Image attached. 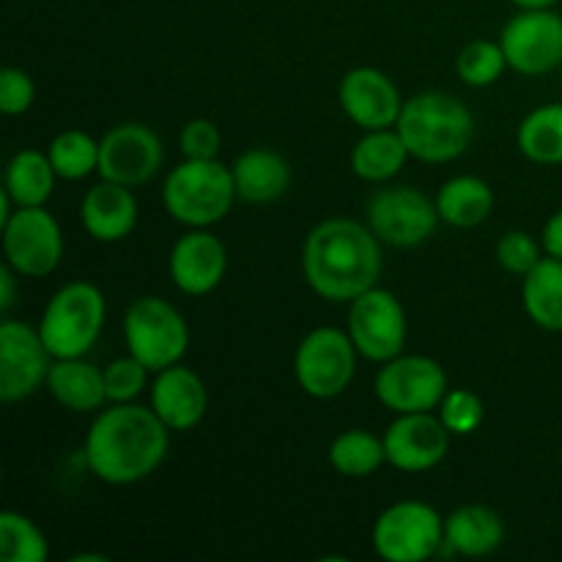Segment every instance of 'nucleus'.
I'll return each instance as SVG.
<instances>
[{
	"mask_svg": "<svg viewBox=\"0 0 562 562\" xmlns=\"http://www.w3.org/2000/svg\"><path fill=\"white\" fill-rule=\"evenodd\" d=\"M516 9H554L560 0H510Z\"/></svg>",
	"mask_w": 562,
	"mask_h": 562,
	"instance_id": "nucleus-40",
	"label": "nucleus"
},
{
	"mask_svg": "<svg viewBox=\"0 0 562 562\" xmlns=\"http://www.w3.org/2000/svg\"><path fill=\"white\" fill-rule=\"evenodd\" d=\"M453 434L445 428L437 412H412V415H395L384 431V453L387 464L398 472L420 475L434 470L445 461L450 450Z\"/></svg>",
	"mask_w": 562,
	"mask_h": 562,
	"instance_id": "nucleus-16",
	"label": "nucleus"
},
{
	"mask_svg": "<svg viewBox=\"0 0 562 562\" xmlns=\"http://www.w3.org/2000/svg\"><path fill=\"white\" fill-rule=\"evenodd\" d=\"M47 157L64 181H82L99 173V140L82 130H64L49 140Z\"/></svg>",
	"mask_w": 562,
	"mask_h": 562,
	"instance_id": "nucleus-30",
	"label": "nucleus"
},
{
	"mask_svg": "<svg viewBox=\"0 0 562 562\" xmlns=\"http://www.w3.org/2000/svg\"><path fill=\"white\" fill-rule=\"evenodd\" d=\"M236 201L234 170L220 159H184L165 176V212L187 228H212L228 217Z\"/></svg>",
	"mask_w": 562,
	"mask_h": 562,
	"instance_id": "nucleus-4",
	"label": "nucleus"
},
{
	"mask_svg": "<svg viewBox=\"0 0 562 562\" xmlns=\"http://www.w3.org/2000/svg\"><path fill=\"white\" fill-rule=\"evenodd\" d=\"M497 42L516 75L543 77L562 69V16L554 9H519Z\"/></svg>",
	"mask_w": 562,
	"mask_h": 562,
	"instance_id": "nucleus-11",
	"label": "nucleus"
},
{
	"mask_svg": "<svg viewBox=\"0 0 562 562\" xmlns=\"http://www.w3.org/2000/svg\"><path fill=\"white\" fill-rule=\"evenodd\" d=\"M0 558L3 562H44L49 543L42 527L20 510L0 514Z\"/></svg>",
	"mask_w": 562,
	"mask_h": 562,
	"instance_id": "nucleus-31",
	"label": "nucleus"
},
{
	"mask_svg": "<svg viewBox=\"0 0 562 562\" xmlns=\"http://www.w3.org/2000/svg\"><path fill=\"white\" fill-rule=\"evenodd\" d=\"M448 390V373L428 355H398L384 362L373 384L379 404L393 415L437 412Z\"/></svg>",
	"mask_w": 562,
	"mask_h": 562,
	"instance_id": "nucleus-13",
	"label": "nucleus"
},
{
	"mask_svg": "<svg viewBox=\"0 0 562 562\" xmlns=\"http://www.w3.org/2000/svg\"><path fill=\"white\" fill-rule=\"evenodd\" d=\"M236 195L245 203H274L291 190V165L272 148H250L231 165Z\"/></svg>",
	"mask_w": 562,
	"mask_h": 562,
	"instance_id": "nucleus-23",
	"label": "nucleus"
},
{
	"mask_svg": "<svg viewBox=\"0 0 562 562\" xmlns=\"http://www.w3.org/2000/svg\"><path fill=\"white\" fill-rule=\"evenodd\" d=\"M437 415L453 437H470L486 420V406H483L481 395L472 390L453 387L445 393L442 404L437 406Z\"/></svg>",
	"mask_w": 562,
	"mask_h": 562,
	"instance_id": "nucleus-33",
	"label": "nucleus"
},
{
	"mask_svg": "<svg viewBox=\"0 0 562 562\" xmlns=\"http://www.w3.org/2000/svg\"><path fill=\"white\" fill-rule=\"evenodd\" d=\"M366 223L382 245L409 250L437 234L439 217L437 201L409 184H384L371 195L366 206Z\"/></svg>",
	"mask_w": 562,
	"mask_h": 562,
	"instance_id": "nucleus-9",
	"label": "nucleus"
},
{
	"mask_svg": "<svg viewBox=\"0 0 562 562\" xmlns=\"http://www.w3.org/2000/svg\"><path fill=\"white\" fill-rule=\"evenodd\" d=\"M505 69H508V58H505L503 47L499 42H488V38L470 42L456 55V75L470 88L494 86L505 75Z\"/></svg>",
	"mask_w": 562,
	"mask_h": 562,
	"instance_id": "nucleus-32",
	"label": "nucleus"
},
{
	"mask_svg": "<svg viewBox=\"0 0 562 562\" xmlns=\"http://www.w3.org/2000/svg\"><path fill=\"white\" fill-rule=\"evenodd\" d=\"M170 434L151 406L110 404L97 412L86 434L88 470L108 486L146 481L168 459Z\"/></svg>",
	"mask_w": 562,
	"mask_h": 562,
	"instance_id": "nucleus-1",
	"label": "nucleus"
},
{
	"mask_svg": "<svg viewBox=\"0 0 562 562\" xmlns=\"http://www.w3.org/2000/svg\"><path fill=\"white\" fill-rule=\"evenodd\" d=\"M47 390L64 409L75 415H93L108 404L104 368L93 366L86 357L53 360L47 373Z\"/></svg>",
	"mask_w": 562,
	"mask_h": 562,
	"instance_id": "nucleus-21",
	"label": "nucleus"
},
{
	"mask_svg": "<svg viewBox=\"0 0 562 562\" xmlns=\"http://www.w3.org/2000/svg\"><path fill=\"white\" fill-rule=\"evenodd\" d=\"M541 245L547 256L560 258L562 261V209H558V212L547 220V225H543Z\"/></svg>",
	"mask_w": 562,
	"mask_h": 562,
	"instance_id": "nucleus-38",
	"label": "nucleus"
},
{
	"mask_svg": "<svg viewBox=\"0 0 562 562\" xmlns=\"http://www.w3.org/2000/svg\"><path fill=\"white\" fill-rule=\"evenodd\" d=\"M124 344L151 373L184 360L190 327L176 305L162 296H137L124 313Z\"/></svg>",
	"mask_w": 562,
	"mask_h": 562,
	"instance_id": "nucleus-6",
	"label": "nucleus"
},
{
	"mask_svg": "<svg viewBox=\"0 0 562 562\" xmlns=\"http://www.w3.org/2000/svg\"><path fill=\"white\" fill-rule=\"evenodd\" d=\"M36 102V82L27 71L16 66H5L0 71V113L3 115H22Z\"/></svg>",
	"mask_w": 562,
	"mask_h": 562,
	"instance_id": "nucleus-37",
	"label": "nucleus"
},
{
	"mask_svg": "<svg viewBox=\"0 0 562 562\" xmlns=\"http://www.w3.org/2000/svg\"><path fill=\"white\" fill-rule=\"evenodd\" d=\"M373 552L387 562H426L445 547V516L420 499H401L373 521Z\"/></svg>",
	"mask_w": 562,
	"mask_h": 562,
	"instance_id": "nucleus-8",
	"label": "nucleus"
},
{
	"mask_svg": "<svg viewBox=\"0 0 562 562\" xmlns=\"http://www.w3.org/2000/svg\"><path fill=\"white\" fill-rule=\"evenodd\" d=\"M16 278H20V274H16L9 263L0 267V313H3V316H9L11 307L16 305Z\"/></svg>",
	"mask_w": 562,
	"mask_h": 562,
	"instance_id": "nucleus-39",
	"label": "nucleus"
},
{
	"mask_svg": "<svg viewBox=\"0 0 562 562\" xmlns=\"http://www.w3.org/2000/svg\"><path fill=\"white\" fill-rule=\"evenodd\" d=\"M384 256L382 239L368 223L329 217L313 225L302 245V274L316 296L351 302L379 285Z\"/></svg>",
	"mask_w": 562,
	"mask_h": 562,
	"instance_id": "nucleus-2",
	"label": "nucleus"
},
{
	"mask_svg": "<svg viewBox=\"0 0 562 562\" xmlns=\"http://www.w3.org/2000/svg\"><path fill=\"white\" fill-rule=\"evenodd\" d=\"M521 305L536 327L562 333V261L543 256L521 283Z\"/></svg>",
	"mask_w": 562,
	"mask_h": 562,
	"instance_id": "nucleus-27",
	"label": "nucleus"
},
{
	"mask_svg": "<svg viewBox=\"0 0 562 562\" xmlns=\"http://www.w3.org/2000/svg\"><path fill=\"white\" fill-rule=\"evenodd\" d=\"M437 209L442 223L450 228H477L486 223L494 212V190L481 176L461 173L445 181L437 192Z\"/></svg>",
	"mask_w": 562,
	"mask_h": 562,
	"instance_id": "nucleus-25",
	"label": "nucleus"
},
{
	"mask_svg": "<svg viewBox=\"0 0 562 562\" xmlns=\"http://www.w3.org/2000/svg\"><path fill=\"white\" fill-rule=\"evenodd\" d=\"M5 263L20 278H47L64 258V231L44 206H20L3 223Z\"/></svg>",
	"mask_w": 562,
	"mask_h": 562,
	"instance_id": "nucleus-12",
	"label": "nucleus"
},
{
	"mask_svg": "<svg viewBox=\"0 0 562 562\" xmlns=\"http://www.w3.org/2000/svg\"><path fill=\"white\" fill-rule=\"evenodd\" d=\"M179 146L184 159H220L223 135L217 124L209 119H192L181 126Z\"/></svg>",
	"mask_w": 562,
	"mask_h": 562,
	"instance_id": "nucleus-36",
	"label": "nucleus"
},
{
	"mask_svg": "<svg viewBox=\"0 0 562 562\" xmlns=\"http://www.w3.org/2000/svg\"><path fill=\"white\" fill-rule=\"evenodd\" d=\"M137 198L132 187L115 181H97L80 201V223L91 239L102 245L124 241L137 228Z\"/></svg>",
	"mask_w": 562,
	"mask_h": 562,
	"instance_id": "nucleus-20",
	"label": "nucleus"
},
{
	"mask_svg": "<svg viewBox=\"0 0 562 562\" xmlns=\"http://www.w3.org/2000/svg\"><path fill=\"white\" fill-rule=\"evenodd\" d=\"M53 360L38 327L5 316L0 324V401L16 404L47 387Z\"/></svg>",
	"mask_w": 562,
	"mask_h": 562,
	"instance_id": "nucleus-14",
	"label": "nucleus"
},
{
	"mask_svg": "<svg viewBox=\"0 0 562 562\" xmlns=\"http://www.w3.org/2000/svg\"><path fill=\"white\" fill-rule=\"evenodd\" d=\"M329 467L344 477H360L373 475L382 464H387V453H384V439L373 437L366 428H349V431L338 434L329 445Z\"/></svg>",
	"mask_w": 562,
	"mask_h": 562,
	"instance_id": "nucleus-29",
	"label": "nucleus"
},
{
	"mask_svg": "<svg viewBox=\"0 0 562 562\" xmlns=\"http://www.w3.org/2000/svg\"><path fill=\"white\" fill-rule=\"evenodd\" d=\"M148 368L137 357L126 351V357L110 362L104 368V390H108V404H130L143 390L148 387Z\"/></svg>",
	"mask_w": 562,
	"mask_h": 562,
	"instance_id": "nucleus-34",
	"label": "nucleus"
},
{
	"mask_svg": "<svg viewBox=\"0 0 562 562\" xmlns=\"http://www.w3.org/2000/svg\"><path fill=\"white\" fill-rule=\"evenodd\" d=\"M151 409L170 431H192L209 412V390L192 368L176 366L154 373Z\"/></svg>",
	"mask_w": 562,
	"mask_h": 562,
	"instance_id": "nucleus-19",
	"label": "nucleus"
},
{
	"mask_svg": "<svg viewBox=\"0 0 562 562\" xmlns=\"http://www.w3.org/2000/svg\"><path fill=\"white\" fill-rule=\"evenodd\" d=\"M497 263L505 269V272L516 274V278H525L532 269L538 267L547 252H543V245H538L527 231H508L503 239L497 241Z\"/></svg>",
	"mask_w": 562,
	"mask_h": 562,
	"instance_id": "nucleus-35",
	"label": "nucleus"
},
{
	"mask_svg": "<svg viewBox=\"0 0 562 562\" xmlns=\"http://www.w3.org/2000/svg\"><path fill=\"white\" fill-rule=\"evenodd\" d=\"M505 543V521L488 505H461L445 516V547L461 558H488Z\"/></svg>",
	"mask_w": 562,
	"mask_h": 562,
	"instance_id": "nucleus-22",
	"label": "nucleus"
},
{
	"mask_svg": "<svg viewBox=\"0 0 562 562\" xmlns=\"http://www.w3.org/2000/svg\"><path fill=\"white\" fill-rule=\"evenodd\" d=\"M165 162L162 137L143 121L115 124L99 140V179L124 187H143L159 173Z\"/></svg>",
	"mask_w": 562,
	"mask_h": 562,
	"instance_id": "nucleus-15",
	"label": "nucleus"
},
{
	"mask_svg": "<svg viewBox=\"0 0 562 562\" xmlns=\"http://www.w3.org/2000/svg\"><path fill=\"white\" fill-rule=\"evenodd\" d=\"M55 181H58V173H55L47 151L22 148L5 165L3 192L11 198L14 209L44 206L53 198Z\"/></svg>",
	"mask_w": 562,
	"mask_h": 562,
	"instance_id": "nucleus-26",
	"label": "nucleus"
},
{
	"mask_svg": "<svg viewBox=\"0 0 562 562\" xmlns=\"http://www.w3.org/2000/svg\"><path fill=\"white\" fill-rule=\"evenodd\" d=\"M521 157L536 165H562V102L541 104L521 119L516 130Z\"/></svg>",
	"mask_w": 562,
	"mask_h": 562,
	"instance_id": "nucleus-28",
	"label": "nucleus"
},
{
	"mask_svg": "<svg viewBox=\"0 0 562 562\" xmlns=\"http://www.w3.org/2000/svg\"><path fill=\"white\" fill-rule=\"evenodd\" d=\"M108 302L88 280H71L60 285L38 318V335L55 360L86 357L97 346L104 329Z\"/></svg>",
	"mask_w": 562,
	"mask_h": 562,
	"instance_id": "nucleus-5",
	"label": "nucleus"
},
{
	"mask_svg": "<svg viewBox=\"0 0 562 562\" xmlns=\"http://www.w3.org/2000/svg\"><path fill=\"white\" fill-rule=\"evenodd\" d=\"M346 333L355 340L360 357L384 366V362L404 355L406 335H409L404 305L393 291L373 285L366 294L349 302Z\"/></svg>",
	"mask_w": 562,
	"mask_h": 562,
	"instance_id": "nucleus-10",
	"label": "nucleus"
},
{
	"mask_svg": "<svg viewBox=\"0 0 562 562\" xmlns=\"http://www.w3.org/2000/svg\"><path fill=\"white\" fill-rule=\"evenodd\" d=\"M108 558H102V554H75L71 562H104Z\"/></svg>",
	"mask_w": 562,
	"mask_h": 562,
	"instance_id": "nucleus-41",
	"label": "nucleus"
},
{
	"mask_svg": "<svg viewBox=\"0 0 562 562\" xmlns=\"http://www.w3.org/2000/svg\"><path fill=\"white\" fill-rule=\"evenodd\" d=\"M412 159L445 165L459 159L475 137V115L459 97L445 91H423L406 99L395 124Z\"/></svg>",
	"mask_w": 562,
	"mask_h": 562,
	"instance_id": "nucleus-3",
	"label": "nucleus"
},
{
	"mask_svg": "<svg viewBox=\"0 0 562 562\" xmlns=\"http://www.w3.org/2000/svg\"><path fill=\"white\" fill-rule=\"evenodd\" d=\"M412 159L404 137L395 126L390 130H371L355 143L351 148V173L368 184H387L393 181L406 162Z\"/></svg>",
	"mask_w": 562,
	"mask_h": 562,
	"instance_id": "nucleus-24",
	"label": "nucleus"
},
{
	"mask_svg": "<svg viewBox=\"0 0 562 562\" xmlns=\"http://www.w3.org/2000/svg\"><path fill=\"white\" fill-rule=\"evenodd\" d=\"M355 340L346 329L316 327L300 340L294 355V376L302 393L316 401H333L351 387L357 376Z\"/></svg>",
	"mask_w": 562,
	"mask_h": 562,
	"instance_id": "nucleus-7",
	"label": "nucleus"
},
{
	"mask_svg": "<svg viewBox=\"0 0 562 562\" xmlns=\"http://www.w3.org/2000/svg\"><path fill=\"white\" fill-rule=\"evenodd\" d=\"M228 269V250L209 228H190L173 245L168 274L176 289L187 296H206L223 283Z\"/></svg>",
	"mask_w": 562,
	"mask_h": 562,
	"instance_id": "nucleus-18",
	"label": "nucleus"
},
{
	"mask_svg": "<svg viewBox=\"0 0 562 562\" xmlns=\"http://www.w3.org/2000/svg\"><path fill=\"white\" fill-rule=\"evenodd\" d=\"M338 102L351 124L366 132L390 130L398 124V115L404 110V99L395 80L376 66H357L346 71L338 86Z\"/></svg>",
	"mask_w": 562,
	"mask_h": 562,
	"instance_id": "nucleus-17",
	"label": "nucleus"
}]
</instances>
